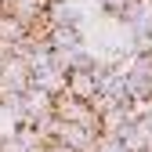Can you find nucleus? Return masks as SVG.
I'll return each mask as SVG.
<instances>
[{
  "label": "nucleus",
  "mask_w": 152,
  "mask_h": 152,
  "mask_svg": "<svg viewBox=\"0 0 152 152\" xmlns=\"http://www.w3.org/2000/svg\"><path fill=\"white\" fill-rule=\"evenodd\" d=\"M4 4H7V0H0V7H4Z\"/></svg>",
  "instance_id": "6"
},
{
  "label": "nucleus",
  "mask_w": 152,
  "mask_h": 152,
  "mask_svg": "<svg viewBox=\"0 0 152 152\" xmlns=\"http://www.w3.org/2000/svg\"><path fill=\"white\" fill-rule=\"evenodd\" d=\"M33 87V69L26 58H18V54H4L0 58V98H7V94H22Z\"/></svg>",
  "instance_id": "1"
},
{
  "label": "nucleus",
  "mask_w": 152,
  "mask_h": 152,
  "mask_svg": "<svg viewBox=\"0 0 152 152\" xmlns=\"http://www.w3.org/2000/svg\"><path fill=\"white\" fill-rule=\"evenodd\" d=\"M134 4H138V0H102V7H105L109 15H116V18H127Z\"/></svg>",
  "instance_id": "5"
},
{
  "label": "nucleus",
  "mask_w": 152,
  "mask_h": 152,
  "mask_svg": "<svg viewBox=\"0 0 152 152\" xmlns=\"http://www.w3.org/2000/svg\"><path fill=\"white\" fill-rule=\"evenodd\" d=\"M98 80H102L98 65H76V69L65 72V94H72L80 102H91L98 94Z\"/></svg>",
  "instance_id": "2"
},
{
  "label": "nucleus",
  "mask_w": 152,
  "mask_h": 152,
  "mask_svg": "<svg viewBox=\"0 0 152 152\" xmlns=\"http://www.w3.org/2000/svg\"><path fill=\"white\" fill-rule=\"evenodd\" d=\"M51 51H76V47H83L80 44V26L76 22H65V26H51L47 29V40H44Z\"/></svg>",
  "instance_id": "4"
},
{
  "label": "nucleus",
  "mask_w": 152,
  "mask_h": 152,
  "mask_svg": "<svg viewBox=\"0 0 152 152\" xmlns=\"http://www.w3.org/2000/svg\"><path fill=\"white\" fill-rule=\"evenodd\" d=\"M58 138L65 148H72V152H94V141H98V134L94 130H87V127H80V123H58Z\"/></svg>",
  "instance_id": "3"
}]
</instances>
